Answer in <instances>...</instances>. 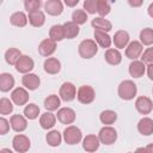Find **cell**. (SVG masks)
Masks as SVG:
<instances>
[{"mask_svg": "<svg viewBox=\"0 0 153 153\" xmlns=\"http://www.w3.org/2000/svg\"><path fill=\"white\" fill-rule=\"evenodd\" d=\"M137 93V86L133 80H123L117 87V94L122 100H131Z\"/></svg>", "mask_w": 153, "mask_h": 153, "instance_id": "cell-1", "label": "cell"}, {"mask_svg": "<svg viewBox=\"0 0 153 153\" xmlns=\"http://www.w3.org/2000/svg\"><path fill=\"white\" fill-rule=\"evenodd\" d=\"M78 53L82 59H92L98 53V44L94 39H84L78 47Z\"/></svg>", "mask_w": 153, "mask_h": 153, "instance_id": "cell-2", "label": "cell"}, {"mask_svg": "<svg viewBox=\"0 0 153 153\" xmlns=\"http://www.w3.org/2000/svg\"><path fill=\"white\" fill-rule=\"evenodd\" d=\"M63 140L67 145L69 146H73V145H76L79 143L80 141H82V133L80 130L79 127L76 126H68L65 130H63Z\"/></svg>", "mask_w": 153, "mask_h": 153, "instance_id": "cell-3", "label": "cell"}, {"mask_svg": "<svg viewBox=\"0 0 153 153\" xmlns=\"http://www.w3.org/2000/svg\"><path fill=\"white\" fill-rule=\"evenodd\" d=\"M98 139L105 146L114 145L117 140V130L111 126H104L98 133Z\"/></svg>", "mask_w": 153, "mask_h": 153, "instance_id": "cell-4", "label": "cell"}, {"mask_svg": "<svg viewBox=\"0 0 153 153\" xmlns=\"http://www.w3.org/2000/svg\"><path fill=\"white\" fill-rule=\"evenodd\" d=\"M96 98V91L90 85H81L76 92V99L81 104H91Z\"/></svg>", "mask_w": 153, "mask_h": 153, "instance_id": "cell-5", "label": "cell"}, {"mask_svg": "<svg viewBox=\"0 0 153 153\" xmlns=\"http://www.w3.org/2000/svg\"><path fill=\"white\" fill-rule=\"evenodd\" d=\"M76 87L73 82H69V81H66L63 82L61 86H60V90H59V96L61 98V100L68 103V102H72L76 98Z\"/></svg>", "mask_w": 153, "mask_h": 153, "instance_id": "cell-6", "label": "cell"}, {"mask_svg": "<svg viewBox=\"0 0 153 153\" xmlns=\"http://www.w3.org/2000/svg\"><path fill=\"white\" fill-rule=\"evenodd\" d=\"M30 139L24 134H17L12 139V147L18 153H25L30 149Z\"/></svg>", "mask_w": 153, "mask_h": 153, "instance_id": "cell-7", "label": "cell"}, {"mask_svg": "<svg viewBox=\"0 0 153 153\" xmlns=\"http://www.w3.org/2000/svg\"><path fill=\"white\" fill-rule=\"evenodd\" d=\"M135 109L141 115H149L153 110V102L149 97L140 96L135 100Z\"/></svg>", "mask_w": 153, "mask_h": 153, "instance_id": "cell-8", "label": "cell"}, {"mask_svg": "<svg viewBox=\"0 0 153 153\" xmlns=\"http://www.w3.org/2000/svg\"><path fill=\"white\" fill-rule=\"evenodd\" d=\"M56 118L60 123L62 124H72L75 118H76V115H75V111L72 109V108H68V106H63V108H60L57 110V114H56Z\"/></svg>", "mask_w": 153, "mask_h": 153, "instance_id": "cell-9", "label": "cell"}, {"mask_svg": "<svg viewBox=\"0 0 153 153\" xmlns=\"http://www.w3.org/2000/svg\"><path fill=\"white\" fill-rule=\"evenodd\" d=\"M29 91L25 87H16L11 92V100L18 106L25 105L29 102Z\"/></svg>", "mask_w": 153, "mask_h": 153, "instance_id": "cell-10", "label": "cell"}, {"mask_svg": "<svg viewBox=\"0 0 153 153\" xmlns=\"http://www.w3.org/2000/svg\"><path fill=\"white\" fill-rule=\"evenodd\" d=\"M14 67H16V71L18 73H22L25 75L27 73H31V71L35 67V62L29 55H22Z\"/></svg>", "mask_w": 153, "mask_h": 153, "instance_id": "cell-11", "label": "cell"}, {"mask_svg": "<svg viewBox=\"0 0 153 153\" xmlns=\"http://www.w3.org/2000/svg\"><path fill=\"white\" fill-rule=\"evenodd\" d=\"M143 53V45L140 43V41H131L126 48V56L130 60H137Z\"/></svg>", "mask_w": 153, "mask_h": 153, "instance_id": "cell-12", "label": "cell"}, {"mask_svg": "<svg viewBox=\"0 0 153 153\" xmlns=\"http://www.w3.org/2000/svg\"><path fill=\"white\" fill-rule=\"evenodd\" d=\"M82 148L87 153H94L100 145V141L98 139V135L94 134H88L82 139Z\"/></svg>", "mask_w": 153, "mask_h": 153, "instance_id": "cell-13", "label": "cell"}, {"mask_svg": "<svg viewBox=\"0 0 153 153\" xmlns=\"http://www.w3.org/2000/svg\"><path fill=\"white\" fill-rule=\"evenodd\" d=\"M56 51V42H54L50 38L43 39L38 44V53L44 57H51V55Z\"/></svg>", "mask_w": 153, "mask_h": 153, "instance_id": "cell-14", "label": "cell"}, {"mask_svg": "<svg viewBox=\"0 0 153 153\" xmlns=\"http://www.w3.org/2000/svg\"><path fill=\"white\" fill-rule=\"evenodd\" d=\"M10 124L16 133H22L27 128V118L24 115H19V114L12 115L10 118Z\"/></svg>", "mask_w": 153, "mask_h": 153, "instance_id": "cell-15", "label": "cell"}, {"mask_svg": "<svg viewBox=\"0 0 153 153\" xmlns=\"http://www.w3.org/2000/svg\"><path fill=\"white\" fill-rule=\"evenodd\" d=\"M22 84H23V86H24L26 90H29V91H35V90H37V88L39 87V85H41V79H39V76H38L37 74H35V73H27V74L23 75V78H22Z\"/></svg>", "mask_w": 153, "mask_h": 153, "instance_id": "cell-16", "label": "cell"}, {"mask_svg": "<svg viewBox=\"0 0 153 153\" xmlns=\"http://www.w3.org/2000/svg\"><path fill=\"white\" fill-rule=\"evenodd\" d=\"M44 10L49 16H60L63 12V2L61 0H48L44 2Z\"/></svg>", "mask_w": 153, "mask_h": 153, "instance_id": "cell-17", "label": "cell"}, {"mask_svg": "<svg viewBox=\"0 0 153 153\" xmlns=\"http://www.w3.org/2000/svg\"><path fill=\"white\" fill-rule=\"evenodd\" d=\"M129 39H130L129 33L126 30H118L115 32L112 37V43L115 44L116 49H124L129 44Z\"/></svg>", "mask_w": 153, "mask_h": 153, "instance_id": "cell-18", "label": "cell"}, {"mask_svg": "<svg viewBox=\"0 0 153 153\" xmlns=\"http://www.w3.org/2000/svg\"><path fill=\"white\" fill-rule=\"evenodd\" d=\"M128 72H129L130 76H133L135 79L141 78L146 73V65L141 60H134L130 62V65L128 67Z\"/></svg>", "mask_w": 153, "mask_h": 153, "instance_id": "cell-19", "label": "cell"}, {"mask_svg": "<svg viewBox=\"0 0 153 153\" xmlns=\"http://www.w3.org/2000/svg\"><path fill=\"white\" fill-rule=\"evenodd\" d=\"M93 37H94V42L104 49H109L111 43H112V38L109 36L108 32L105 31H100V30H94L93 32Z\"/></svg>", "mask_w": 153, "mask_h": 153, "instance_id": "cell-20", "label": "cell"}, {"mask_svg": "<svg viewBox=\"0 0 153 153\" xmlns=\"http://www.w3.org/2000/svg\"><path fill=\"white\" fill-rule=\"evenodd\" d=\"M104 59L109 65L117 66V65H120L122 62V54L116 48H109L104 53Z\"/></svg>", "mask_w": 153, "mask_h": 153, "instance_id": "cell-21", "label": "cell"}, {"mask_svg": "<svg viewBox=\"0 0 153 153\" xmlns=\"http://www.w3.org/2000/svg\"><path fill=\"white\" fill-rule=\"evenodd\" d=\"M56 120H57L56 115H54L50 111H45L44 114H42L39 116V126H41L42 129L49 130L56 124Z\"/></svg>", "mask_w": 153, "mask_h": 153, "instance_id": "cell-22", "label": "cell"}, {"mask_svg": "<svg viewBox=\"0 0 153 153\" xmlns=\"http://www.w3.org/2000/svg\"><path fill=\"white\" fill-rule=\"evenodd\" d=\"M27 19H29V23H30L31 26H33V27H41L45 23V14L41 10L33 11V12H30L27 14Z\"/></svg>", "mask_w": 153, "mask_h": 153, "instance_id": "cell-23", "label": "cell"}, {"mask_svg": "<svg viewBox=\"0 0 153 153\" xmlns=\"http://www.w3.org/2000/svg\"><path fill=\"white\" fill-rule=\"evenodd\" d=\"M43 68L48 74H57L61 71V62L56 57H48L43 63Z\"/></svg>", "mask_w": 153, "mask_h": 153, "instance_id": "cell-24", "label": "cell"}, {"mask_svg": "<svg viewBox=\"0 0 153 153\" xmlns=\"http://www.w3.org/2000/svg\"><path fill=\"white\" fill-rule=\"evenodd\" d=\"M137 131L145 136L152 135L153 134V120L149 117H142L137 122Z\"/></svg>", "mask_w": 153, "mask_h": 153, "instance_id": "cell-25", "label": "cell"}, {"mask_svg": "<svg viewBox=\"0 0 153 153\" xmlns=\"http://www.w3.org/2000/svg\"><path fill=\"white\" fill-rule=\"evenodd\" d=\"M14 87V78L10 73H1L0 74V91L8 92Z\"/></svg>", "mask_w": 153, "mask_h": 153, "instance_id": "cell-26", "label": "cell"}, {"mask_svg": "<svg viewBox=\"0 0 153 153\" xmlns=\"http://www.w3.org/2000/svg\"><path fill=\"white\" fill-rule=\"evenodd\" d=\"M61 105V98L57 94H49L45 99H44V108L47 109V111H56L60 109Z\"/></svg>", "mask_w": 153, "mask_h": 153, "instance_id": "cell-27", "label": "cell"}, {"mask_svg": "<svg viewBox=\"0 0 153 153\" xmlns=\"http://www.w3.org/2000/svg\"><path fill=\"white\" fill-rule=\"evenodd\" d=\"M27 22H29L27 16L24 12H22V11L14 12L10 17V23L13 26H17V27H24V26H26Z\"/></svg>", "mask_w": 153, "mask_h": 153, "instance_id": "cell-28", "label": "cell"}, {"mask_svg": "<svg viewBox=\"0 0 153 153\" xmlns=\"http://www.w3.org/2000/svg\"><path fill=\"white\" fill-rule=\"evenodd\" d=\"M91 25L94 27V30H100V31H105L109 32L112 29V24L110 20L103 18V17H96L92 19Z\"/></svg>", "mask_w": 153, "mask_h": 153, "instance_id": "cell-29", "label": "cell"}, {"mask_svg": "<svg viewBox=\"0 0 153 153\" xmlns=\"http://www.w3.org/2000/svg\"><path fill=\"white\" fill-rule=\"evenodd\" d=\"M49 38L53 39L54 42H61L62 39L66 38V33H65V29L63 25L61 24H55L50 27L49 30Z\"/></svg>", "mask_w": 153, "mask_h": 153, "instance_id": "cell-30", "label": "cell"}, {"mask_svg": "<svg viewBox=\"0 0 153 153\" xmlns=\"http://www.w3.org/2000/svg\"><path fill=\"white\" fill-rule=\"evenodd\" d=\"M63 25V29H65V33H66V38L67 39H73L75 38L79 32H80V27L79 25H76L74 22H66Z\"/></svg>", "mask_w": 153, "mask_h": 153, "instance_id": "cell-31", "label": "cell"}, {"mask_svg": "<svg viewBox=\"0 0 153 153\" xmlns=\"http://www.w3.org/2000/svg\"><path fill=\"white\" fill-rule=\"evenodd\" d=\"M22 51L17 48H10L5 51V61L10 65V66H16V63L18 62V60L22 56Z\"/></svg>", "mask_w": 153, "mask_h": 153, "instance_id": "cell-32", "label": "cell"}, {"mask_svg": "<svg viewBox=\"0 0 153 153\" xmlns=\"http://www.w3.org/2000/svg\"><path fill=\"white\" fill-rule=\"evenodd\" d=\"M63 136L59 130H50L45 135V141L50 147H57L61 145Z\"/></svg>", "mask_w": 153, "mask_h": 153, "instance_id": "cell-33", "label": "cell"}, {"mask_svg": "<svg viewBox=\"0 0 153 153\" xmlns=\"http://www.w3.org/2000/svg\"><path fill=\"white\" fill-rule=\"evenodd\" d=\"M39 112H41L39 106H38L37 104H35V103H29V104H26L25 108H24V111H23L24 116H25L27 120H30V121L36 120V118L38 117Z\"/></svg>", "mask_w": 153, "mask_h": 153, "instance_id": "cell-34", "label": "cell"}, {"mask_svg": "<svg viewBox=\"0 0 153 153\" xmlns=\"http://www.w3.org/2000/svg\"><path fill=\"white\" fill-rule=\"evenodd\" d=\"M117 120V114L114 110H103L99 115V121L104 126H111L116 122Z\"/></svg>", "mask_w": 153, "mask_h": 153, "instance_id": "cell-35", "label": "cell"}, {"mask_svg": "<svg viewBox=\"0 0 153 153\" xmlns=\"http://www.w3.org/2000/svg\"><path fill=\"white\" fill-rule=\"evenodd\" d=\"M139 38H140V43L142 45H147V47H151L153 44V29L151 27H145L140 31V35H139Z\"/></svg>", "mask_w": 153, "mask_h": 153, "instance_id": "cell-36", "label": "cell"}, {"mask_svg": "<svg viewBox=\"0 0 153 153\" xmlns=\"http://www.w3.org/2000/svg\"><path fill=\"white\" fill-rule=\"evenodd\" d=\"M72 22H74L76 25H82L87 22V13L84 11V8L74 10L72 13Z\"/></svg>", "mask_w": 153, "mask_h": 153, "instance_id": "cell-37", "label": "cell"}, {"mask_svg": "<svg viewBox=\"0 0 153 153\" xmlns=\"http://www.w3.org/2000/svg\"><path fill=\"white\" fill-rule=\"evenodd\" d=\"M12 111H13V102L6 97H2L0 99V114L4 116V115H10Z\"/></svg>", "mask_w": 153, "mask_h": 153, "instance_id": "cell-38", "label": "cell"}, {"mask_svg": "<svg viewBox=\"0 0 153 153\" xmlns=\"http://www.w3.org/2000/svg\"><path fill=\"white\" fill-rule=\"evenodd\" d=\"M111 11V6L106 0H97V13L99 14V17H105L110 13Z\"/></svg>", "mask_w": 153, "mask_h": 153, "instance_id": "cell-39", "label": "cell"}, {"mask_svg": "<svg viewBox=\"0 0 153 153\" xmlns=\"http://www.w3.org/2000/svg\"><path fill=\"white\" fill-rule=\"evenodd\" d=\"M42 6V1L41 0H25L24 1V8L27 11V13L33 12V11H38Z\"/></svg>", "mask_w": 153, "mask_h": 153, "instance_id": "cell-40", "label": "cell"}, {"mask_svg": "<svg viewBox=\"0 0 153 153\" xmlns=\"http://www.w3.org/2000/svg\"><path fill=\"white\" fill-rule=\"evenodd\" d=\"M84 11L88 14H94L97 13V0H85L84 4Z\"/></svg>", "mask_w": 153, "mask_h": 153, "instance_id": "cell-41", "label": "cell"}, {"mask_svg": "<svg viewBox=\"0 0 153 153\" xmlns=\"http://www.w3.org/2000/svg\"><path fill=\"white\" fill-rule=\"evenodd\" d=\"M141 61L145 65H151L153 63V47L147 48L146 50H143L142 55H141Z\"/></svg>", "mask_w": 153, "mask_h": 153, "instance_id": "cell-42", "label": "cell"}, {"mask_svg": "<svg viewBox=\"0 0 153 153\" xmlns=\"http://www.w3.org/2000/svg\"><path fill=\"white\" fill-rule=\"evenodd\" d=\"M10 121H7L5 117H0V135H6L10 130Z\"/></svg>", "mask_w": 153, "mask_h": 153, "instance_id": "cell-43", "label": "cell"}, {"mask_svg": "<svg viewBox=\"0 0 153 153\" xmlns=\"http://www.w3.org/2000/svg\"><path fill=\"white\" fill-rule=\"evenodd\" d=\"M146 72H147V75H148V78H149V80H153V63L147 65Z\"/></svg>", "mask_w": 153, "mask_h": 153, "instance_id": "cell-44", "label": "cell"}, {"mask_svg": "<svg viewBox=\"0 0 153 153\" xmlns=\"http://www.w3.org/2000/svg\"><path fill=\"white\" fill-rule=\"evenodd\" d=\"M128 4L131 7H140L142 5V1L141 0H128Z\"/></svg>", "mask_w": 153, "mask_h": 153, "instance_id": "cell-45", "label": "cell"}, {"mask_svg": "<svg viewBox=\"0 0 153 153\" xmlns=\"http://www.w3.org/2000/svg\"><path fill=\"white\" fill-rule=\"evenodd\" d=\"M65 4L68 6V7H74L79 4V0H65Z\"/></svg>", "mask_w": 153, "mask_h": 153, "instance_id": "cell-46", "label": "cell"}, {"mask_svg": "<svg viewBox=\"0 0 153 153\" xmlns=\"http://www.w3.org/2000/svg\"><path fill=\"white\" fill-rule=\"evenodd\" d=\"M147 13H148V16H149L151 18H153V2L149 4V6H148V8H147Z\"/></svg>", "mask_w": 153, "mask_h": 153, "instance_id": "cell-47", "label": "cell"}, {"mask_svg": "<svg viewBox=\"0 0 153 153\" xmlns=\"http://www.w3.org/2000/svg\"><path fill=\"white\" fill-rule=\"evenodd\" d=\"M134 153H147V152H146V147H139V148L135 149Z\"/></svg>", "mask_w": 153, "mask_h": 153, "instance_id": "cell-48", "label": "cell"}, {"mask_svg": "<svg viewBox=\"0 0 153 153\" xmlns=\"http://www.w3.org/2000/svg\"><path fill=\"white\" fill-rule=\"evenodd\" d=\"M146 152L147 153H153V143H149L146 146Z\"/></svg>", "mask_w": 153, "mask_h": 153, "instance_id": "cell-49", "label": "cell"}, {"mask_svg": "<svg viewBox=\"0 0 153 153\" xmlns=\"http://www.w3.org/2000/svg\"><path fill=\"white\" fill-rule=\"evenodd\" d=\"M0 153H13V151H11L10 148H1Z\"/></svg>", "mask_w": 153, "mask_h": 153, "instance_id": "cell-50", "label": "cell"}, {"mask_svg": "<svg viewBox=\"0 0 153 153\" xmlns=\"http://www.w3.org/2000/svg\"><path fill=\"white\" fill-rule=\"evenodd\" d=\"M152 94H153V87H152Z\"/></svg>", "mask_w": 153, "mask_h": 153, "instance_id": "cell-51", "label": "cell"}]
</instances>
